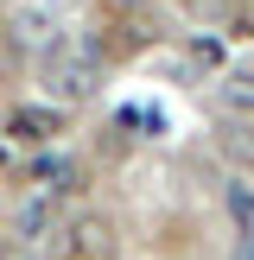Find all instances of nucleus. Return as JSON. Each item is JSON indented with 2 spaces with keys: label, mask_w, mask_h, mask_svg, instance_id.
<instances>
[{
  "label": "nucleus",
  "mask_w": 254,
  "mask_h": 260,
  "mask_svg": "<svg viewBox=\"0 0 254 260\" xmlns=\"http://www.w3.org/2000/svg\"><path fill=\"white\" fill-rule=\"evenodd\" d=\"M229 210H235L241 222H248V216H254V190L241 184V178H235V184H229Z\"/></svg>",
  "instance_id": "nucleus-7"
},
{
  "label": "nucleus",
  "mask_w": 254,
  "mask_h": 260,
  "mask_svg": "<svg viewBox=\"0 0 254 260\" xmlns=\"http://www.w3.org/2000/svg\"><path fill=\"white\" fill-rule=\"evenodd\" d=\"M57 235H64L57 241L64 260H114V229L102 222V216H70Z\"/></svg>",
  "instance_id": "nucleus-2"
},
{
  "label": "nucleus",
  "mask_w": 254,
  "mask_h": 260,
  "mask_svg": "<svg viewBox=\"0 0 254 260\" xmlns=\"http://www.w3.org/2000/svg\"><path fill=\"white\" fill-rule=\"evenodd\" d=\"M0 260H32V248H0Z\"/></svg>",
  "instance_id": "nucleus-8"
},
{
  "label": "nucleus",
  "mask_w": 254,
  "mask_h": 260,
  "mask_svg": "<svg viewBox=\"0 0 254 260\" xmlns=\"http://www.w3.org/2000/svg\"><path fill=\"white\" fill-rule=\"evenodd\" d=\"M223 89H229V102L254 108V70H229V76H223Z\"/></svg>",
  "instance_id": "nucleus-6"
},
{
  "label": "nucleus",
  "mask_w": 254,
  "mask_h": 260,
  "mask_svg": "<svg viewBox=\"0 0 254 260\" xmlns=\"http://www.w3.org/2000/svg\"><path fill=\"white\" fill-rule=\"evenodd\" d=\"M45 83H51L57 102H89L102 89V63L83 57V51H51L45 57Z\"/></svg>",
  "instance_id": "nucleus-1"
},
{
  "label": "nucleus",
  "mask_w": 254,
  "mask_h": 260,
  "mask_svg": "<svg viewBox=\"0 0 254 260\" xmlns=\"http://www.w3.org/2000/svg\"><path fill=\"white\" fill-rule=\"evenodd\" d=\"M19 45L45 51V57H51V51H57V45H51V25H45V19H32V13H25V19H19Z\"/></svg>",
  "instance_id": "nucleus-5"
},
{
  "label": "nucleus",
  "mask_w": 254,
  "mask_h": 260,
  "mask_svg": "<svg viewBox=\"0 0 254 260\" xmlns=\"http://www.w3.org/2000/svg\"><path fill=\"white\" fill-rule=\"evenodd\" d=\"M57 108H13L7 114V140H19V146H51L57 140Z\"/></svg>",
  "instance_id": "nucleus-3"
},
{
  "label": "nucleus",
  "mask_w": 254,
  "mask_h": 260,
  "mask_svg": "<svg viewBox=\"0 0 254 260\" xmlns=\"http://www.w3.org/2000/svg\"><path fill=\"white\" fill-rule=\"evenodd\" d=\"M51 222H57V203H51V197H38V203H32V210H25V216H19V235H25V248H32V241H38V235H45V229H51Z\"/></svg>",
  "instance_id": "nucleus-4"
}]
</instances>
